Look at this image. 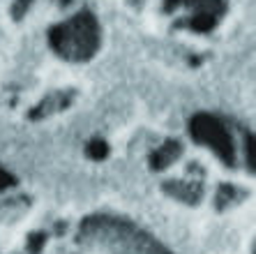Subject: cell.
Instances as JSON below:
<instances>
[{"mask_svg":"<svg viewBox=\"0 0 256 254\" xmlns=\"http://www.w3.org/2000/svg\"><path fill=\"white\" fill-rule=\"evenodd\" d=\"M48 44L62 60L86 63L100 49V24L92 12L84 10L65 24L48 30Z\"/></svg>","mask_w":256,"mask_h":254,"instance_id":"cell-2","label":"cell"},{"mask_svg":"<svg viewBox=\"0 0 256 254\" xmlns=\"http://www.w3.org/2000/svg\"><path fill=\"white\" fill-rule=\"evenodd\" d=\"M190 136L196 143L210 148L226 166H236V146H233L231 130L220 116L212 113H196L190 118Z\"/></svg>","mask_w":256,"mask_h":254,"instance_id":"cell-3","label":"cell"},{"mask_svg":"<svg viewBox=\"0 0 256 254\" xmlns=\"http://www.w3.org/2000/svg\"><path fill=\"white\" fill-rule=\"evenodd\" d=\"M162 189H164V194L182 201L187 206H196L203 199V183L201 180H192V178H187V180H166L162 185Z\"/></svg>","mask_w":256,"mask_h":254,"instance_id":"cell-5","label":"cell"},{"mask_svg":"<svg viewBox=\"0 0 256 254\" xmlns=\"http://www.w3.org/2000/svg\"><path fill=\"white\" fill-rule=\"evenodd\" d=\"M44 242H46V233L44 231H32L28 236V242H26L28 254H40L44 249Z\"/></svg>","mask_w":256,"mask_h":254,"instance_id":"cell-10","label":"cell"},{"mask_svg":"<svg viewBox=\"0 0 256 254\" xmlns=\"http://www.w3.org/2000/svg\"><path fill=\"white\" fill-rule=\"evenodd\" d=\"M134 3H136V5H138V3H141V0H134Z\"/></svg>","mask_w":256,"mask_h":254,"instance_id":"cell-15","label":"cell"},{"mask_svg":"<svg viewBox=\"0 0 256 254\" xmlns=\"http://www.w3.org/2000/svg\"><path fill=\"white\" fill-rule=\"evenodd\" d=\"M244 196L247 194H244L240 187H233V185H220L217 196H214V206H217V210H226V208L240 203Z\"/></svg>","mask_w":256,"mask_h":254,"instance_id":"cell-8","label":"cell"},{"mask_svg":"<svg viewBox=\"0 0 256 254\" xmlns=\"http://www.w3.org/2000/svg\"><path fill=\"white\" fill-rule=\"evenodd\" d=\"M226 10H228L226 0H198L194 5V12L187 19H180L176 26L194 30V33H210L217 26V21L226 14Z\"/></svg>","mask_w":256,"mask_h":254,"instance_id":"cell-4","label":"cell"},{"mask_svg":"<svg viewBox=\"0 0 256 254\" xmlns=\"http://www.w3.org/2000/svg\"><path fill=\"white\" fill-rule=\"evenodd\" d=\"M198 0H164V12H173L178 7H194Z\"/></svg>","mask_w":256,"mask_h":254,"instance_id":"cell-12","label":"cell"},{"mask_svg":"<svg viewBox=\"0 0 256 254\" xmlns=\"http://www.w3.org/2000/svg\"><path fill=\"white\" fill-rule=\"evenodd\" d=\"M14 185H16V178L10 171H5V169H0V192H5V189L14 187Z\"/></svg>","mask_w":256,"mask_h":254,"instance_id":"cell-14","label":"cell"},{"mask_svg":"<svg viewBox=\"0 0 256 254\" xmlns=\"http://www.w3.org/2000/svg\"><path fill=\"white\" fill-rule=\"evenodd\" d=\"M76 240L92 254H173L148 231L114 215L86 217Z\"/></svg>","mask_w":256,"mask_h":254,"instance_id":"cell-1","label":"cell"},{"mask_svg":"<svg viewBox=\"0 0 256 254\" xmlns=\"http://www.w3.org/2000/svg\"><path fill=\"white\" fill-rule=\"evenodd\" d=\"M74 100V90H65V93H54V95H46L44 100L37 102V107L30 109V120H40V118H48L54 113L62 111L67 109Z\"/></svg>","mask_w":256,"mask_h":254,"instance_id":"cell-6","label":"cell"},{"mask_svg":"<svg viewBox=\"0 0 256 254\" xmlns=\"http://www.w3.org/2000/svg\"><path fill=\"white\" fill-rule=\"evenodd\" d=\"M244 157H247V171L254 173V136L244 134Z\"/></svg>","mask_w":256,"mask_h":254,"instance_id":"cell-11","label":"cell"},{"mask_svg":"<svg viewBox=\"0 0 256 254\" xmlns=\"http://www.w3.org/2000/svg\"><path fill=\"white\" fill-rule=\"evenodd\" d=\"M180 153H182L180 141H176V139H166L157 150L150 153V160H148L150 169H152V171H164V169H168L173 162L178 160Z\"/></svg>","mask_w":256,"mask_h":254,"instance_id":"cell-7","label":"cell"},{"mask_svg":"<svg viewBox=\"0 0 256 254\" xmlns=\"http://www.w3.org/2000/svg\"><path fill=\"white\" fill-rule=\"evenodd\" d=\"M86 155H88L90 160H106L108 143L104 141V139H100V136H95V139H90V141L86 143Z\"/></svg>","mask_w":256,"mask_h":254,"instance_id":"cell-9","label":"cell"},{"mask_svg":"<svg viewBox=\"0 0 256 254\" xmlns=\"http://www.w3.org/2000/svg\"><path fill=\"white\" fill-rule=\"evenodd\" d=\"M30 3H32V0H16V3H14L12 17L16 19V21H21V19H24V14L30 10Z\"/></svg>","mask_w":256,"mask_h":254,"instance_id":"cell-13","label":"cell"}]
</instances>
